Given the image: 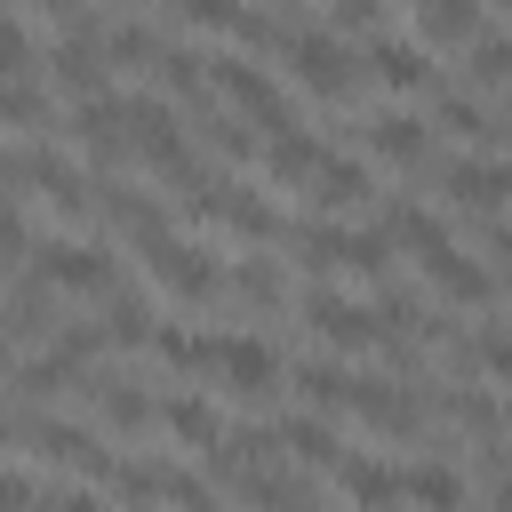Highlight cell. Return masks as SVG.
Masks as SVG:
<instances>
[{
  "label": "cell",
  "instance_id": "1",
  "mask_svg": "<svg viewBox=\"0 0 512 512\" xmlns=\"http://www.w3.org/2000/svg\"><path fill=\"white\" fill-rule=\"evenodd\" d=\"M200 72H208L216 96H232V120H248L256 136L296 128V96H288L280 72H264L256 56H240V48H200Z\"/></svg>",
  "mask_w": 512,
  "mask_h": 512
},
{
  "label": "cell",
  "instance_id": "2",
  "mask_svg": "<svg viewBox=\"0 0 512 512\" xmlns=\"http://www.w3.org/2000/svg\"><path fill=\"white\" fill-rule=\"evenodd\" d=\"M272 56L288 64L296 88H312V96H328V104L360 88V48L336 40V32H320V16H304V8H288V40H280Z\"/></svg>",
  "mask_w": 512,
  "mask_h": 512
},
{
  "label": "cell",
  "instance_id": "3",
  "mask_svg": "<svg viewBox=\"0 0 512 512\" xmlns=\"http://www.w3.org/2000/svg\"><path fill=\"white\" fill-rule=\"evenodd\" d=\"M24 264H32L24 280H40L48 296H112V280H120L104 240H40Z\"/></svg>",
  "mask_w": 512,
  "mask_h": 512
},
{
  "label": "cell",
  "instance_id": "4",
  "mask_svg": "<svg viewBox=\"0 0 512 512\" xmlns=\"http://www.w3.org/2000/svg\"><path fill=\"white\" fill-rule=\"evenodd\" d=\"M288 240H296V256H304L312 272H360V280H384V264H392V248H384L376 224H304V232H288Z\"/></svg>",
  "mask_w": 512,
  "mask_h": 512
},
{
  "label": "cell",
  "instance_id": "5",
  "mask_svg": "<svg viewBox=\"0 0 512 512\" xmlns=\"http://www.w3.org/2000/svg\"><path fill=\"white\" fill-rule=\"evenodd\" d=\"M144 272H152L168 296H184V304H216V296H224V264H216L200 240H176V232L144 240Z\"/></svg>",
  "mask_w": 512,
  "mask_h": 512
},
{
  "label": "cell",
  "instance_id": "6",
  "mask_svg": "<svg viewBox=\"0 0 512 512\" xmlns=\"http://www.w3.org/2000/svg\"><path fill=\"white\" fill-rule=\"evenodd\" d=\"M216 384H224V392H240V400H272V392L288 384V360H280V344H272V336L224 328V336H216Z\"/></svg>",
  "mask_w": 512,
  "mask_h": 512
},
{
  "label": "cell",
  "instance_id": "7",
  "mask_svg": "<svg viewBox=\"0 0 512 512\" xmlns=\"http://www.w3.org/2000/svg\"><path fill=\"white\" fill-rule=\"evenodd\" d=\"M432 184H440L448 208H472V216L496 224V208H504V192H512V168H504V152H448Z\"/></svg>",
  "mask_w": 512,
  "mask_h": 512
},
{
  "label": "cell",
  "instance_id": "8",
  "mask_svg": "<svg viewBox=\"0 0 512 512\" xmlns=\"http://www.w3.org/2000/svg\"><path fill=\"white\" fill-rule=\"evenodd\" d=\"M296 312H304V328H312L328 352H376V344H384V320H376V304H352V296H336V288H312V296H296Z\"/></svg>",
  "mask_w": 512,
  "mask_h": 512
},
{
  "label": "cell",
  "instance_id": "9",
  "mask_svg": "<svg viewBox=\"0 0 512 512\" xmlns=\"http://www.w3.org/2000/svg\"><path fill=\"white\" fill-rule=\"evenodd\" d=\"M64 136L88 152V168H96V176H104V168H120V160H128V104H120V88L80 96V104L64 112Z\"/></svg>",
  "mask_w": 512,
  "mask_h": 512
},
{
  "label": "cell",
  "instance_id": "10",
  "mask_svg": "<svg viewBox=\"0 0 512 512\" xmlns=\"http://www.w3.org/2000/svg\"><path fill=\"white\" fill-rule=\"evenodd\" d=\"M24 440H32V456L72 464V472H88V480H104V472H112V448H104L88 424H64V416H24Z\"/></svg>",
  "mask_w": 512,
  "mask_h": 512
},
{
  "label": "cell",
  "instance_id": "11",
  "mask_svg": "<svg viewBox=\"0 0 512 512\" xmlns=\"http://www.w3.org/2000/svg\"><path fill=\"white\" fill-rule=\"evenodd\" d=\"M368 192H376V176H368V160H352V152H320V168L304 176V200H312L328 224H336L344 208H360Z\"/></svg>",
  "mask_w": 512,
  "mask_h": 512
},
{
  "label": "cell",
  "instance_id": "12",
  "mask_svg": "<svg viewBox=\"0 0 512 512\" xmlns=\"http://www.w3.org/2000/svg\"><path fill=\"white\" fill-rule=\"evenodd\" d=\"M416 264H424V280H432L448 304H472V312H480V304H496V272H488L480 256H464L456 240H448V248H432V256H416Z\"/></svg>",
  "mask_w": 512,
  "mask_h": 512
},
{
  "label": "cell",
  "instance_id": "13",
  "mask_svg": "<svg viewBox=\"0 0 512 512\" xmlns=\"http://www.w3.org/2000/svg\"><path fill=\"white\" fill-rule=\"evenodd\" d=\"M360 72H376L384 88H432V80H440V64H432L408 32H376V40L360 48Z\"/></svg>",
  "mask_w": 512,
  "mask_h": 512
},
{
  "label": "cell",
  "instance_id": "14",
  "mask_svg": "<svg viewBox=\"0 0 512 512\" xmlns=\"http://www.w3.org/2000/svg\"><path fill=\"white\" fill-rule=\"evenodd\" d=\"M328 472H336V488H344L352 512H400V472H392L384 456H352V448H344Z\"/></svg>",
  "mask_w": 512,
  "mask_h": 512
},
{
  "label": "cell",
  "instance_id": "15",
  "mask_svg": "<svg viewBox=\"0 0 512 512\" xmlns=\"http://www.w3.org/2000/svg\"><path fill=\"white\" fill-rule=\"evenodd\" d=\"M400 504H416V512H472V488H464V472H456V464L416 456V464L400 472Z\"/></svg>",
  "mask_w": 512,
  "mask_h": 512
},
{
  "label": "cell",
  "instance_id": "16",
  "mask_svg": "<svg viewBox=\"0 0 512 512\" xmlns=\"http://www.w3.org/2000/svg\"><path fill=\"white\" fill-rule=\"evenodd\" d=\"M488 24V8H472V0H424L416 16H408V40L432 56V48H456V40H472Z\"/></svg>",
  "mask_w": 512,
  "mask_h": 512
},
{
  "label": "cell",
  "instance_id": "17",
  "mask_svg": "<svg viewBox=\"0 0 512 512\" xmlns=\"http://www.w3.org/2000/svg\"><path fill=\"white\" fill-rule=\"evenodd\" d=\"M368 152H376V160H392V168H416V160L432 152V128H424L416 112L384 104V112H368Z\"/></svg>",
  "mask_w": 512,
  "mask_h": 512
},
{
  "label": "cell",
  "instance_id": "18",
  "mask_svg": "<svg viewBox=\"0 0 512 512\" xmlns=\"http://www.w3.org/2000/svg\"><path fill=\"white\" fill-rule=\"evenodd\" d=\"M176 376H216V336L208 328H184V320H152V336H144Z\"/></svg>",
  "mask_w": 512,
  "mask_h": 512
},
{
  "label": "cell",
  "instance_id": "19",
  "mask_svg": "<svg viewBox=\"0 0 512 512\" xmlns=\"http://www.w3.org/2000/svg\"><path fill=\"white\" fill-rule=\"evenodd\" d=\"M80 392H96V416H104L112 432H128V440L160 432V400H144V392H128V384H112V376H88Z\"/></svg>",
  "mask_w": 512,
  "mask_h": 512
},
{
  "label": "cell",
  "instance_id": "20",
  "mask_svg": "<svg viewBox=\"0 0 512 512\" xmlns=\"http://www.w3.org/2000/svg\"><path fill=\"white\" fill-rule=\"evenodd\" d=\"M320 152H328V144H320V128H304V120H296V128L264 136V176H272V184H304V176L320 168Z\"/></svg>",
  "mask_w": 512,
  "mask_h": 512
},
{
  "label": "cell",
  "instance_id": "21",
  "mask_svg": "<svg viewBox=\"0 0 512 512\" xmlns=\"http://www.w3.org/2000/svg\"><path fill=\"white\" fill-rule=\"evenodd\" d=\"M272 448H280V456H296V464H320V472L344 456V440H336V424H328V416H280V424H272Z\"/></svg>",
  "mask_w": 512,
  "mask_h": 512
},
{
  "label": "cell",
  "instance_id": "22",
  "mask_svg": "<svg viewBox=\"0 0 512 512\" xmlns=\"http://www.w3.org/2000/svg\"><path fill=\"white\" fill-rule=\"evenodd\" d=\"M160 432L208 456V448L224 440V416H216V400H192V392H176V400H160Z\"/></svg>",
  "mask_w": 512,
  "mask_h": 512
},
{
  "label": "cell",
  "instance_id": "23",
  "mask_svg": "<svg viewBox=\"0 0 512 512\" xmlns=\"http://www.w3.org/2000/svg\"><path fill=\"white\" fill-rule=\"evenodd\" d=\"M464 80H472V88H504V80H512V40H504L496 16L472 32V48H464ZM472 88H464V96H472Z\"/></svg>",
  "mask_w": 512,
  "mask_h": 512
},
{
  "label": "cell",
  "instance_id": "24",
  "mask_svg": "<svg viewBox=\"0 0 512 512\" xmlns=\"http://www.w3.org/2000/svg\"><path fill=\"white\" fill-rule=\"evenodd\" d=\"M224 288H232L240 304H288V272H280L272 256H240V264L224 272Z\"/></svg>",
  "mask_w": 512,
  "mask_h": 512
},
{
  "label": "cell",
  "instance_id": "25",
  "mask_svg": "<svg viewBox=\"0 0 512 512\" xmlns=\"http://www.w3.org/2000/svg\"><path fill=\"white\" fill-rule=\"evenodd\" d=\"M288 384H304V400H312V408H344L352 368H336V360H304V368H288Z\"/></svg>",
  "mask_w": 512,
  "mask_h": 512
},
{
  "label": "cell",
  "instance_id": "26",
  "mask_svg": "<svg viewBox=\"0 0 512 512\" xmlns=\"http://www.w3.org/2000/svg\"><path fill=\"white\" fill-rule=\"evenodd\" d=\"M96 336H104V344H136V336H152V304H144V296H120V304L96 320Z\"/></svg>",
  "mask_w": 512,
  "mask_h": 512
},
{
  "label": "cell",
  "instance_id": "27",
  "mask_svg": "<svg viewBox=\"0 0 512 512\" xmlns=\"http://www.w3.org/2000/svg\"><path fill=\"white\" fill-rule=\"evenodd\" d=\"M208 144H216L224 160H256V128H248V120H232V112H216V120H208Z\"/></svg>",
  "mask_w": 512,
  "mask_h": 512
},
{
  "label": "cell",
  "instance_id": "28",
  "mask_svg": "<svg viewBox=\"0 0 512 512\" xmlns=\"http://www.w3.org/2000/svg\"><path fill=\"white\" fill-rule=\"evenodd\" d=\"M24 256H32V224L16 200H0V264H24Z\"/></svg>",
  "mask_w": 512,
  "mask_h": 512
},
{
  "label": "cell",
  "instance_id": "29",
  "mask_svg": "<svg viewBox=\"0 0 512 512\" xmlns=\"http://www.w3.org/2000/svg\"><path fill=\"white\" fill-rule=\"evenodd\" d=\"M32 504H40V480L16 472V464H0V512H32Z\"/></svg>",
  "mask_w": 512,
  "mask_h": 512
},
{
  "label": "cell",
  "instance_id": "30",
  "mask_svg": "<svg viewBox=\"0 0 512 512\" xmlns=\"http://www.w3.org/2000/svg\"><path fill=\"white\" fill-rule=\"evenodd\" d=\"M56 512H112V504H104L96 488H64V496H56Z\"/></svg>",
  "mask_w": 512,
  "mask_h": 512
},
{
  "label": "cell",
  "instance_id": "31",
  "mask_svg": "<svg viewBox=\"0 0 512 512\" xmlns=\"http://www.w3.org/2000/svg\"><path fill=\"white\" fill-rule=\"evenodd\" d=\"M8 432H16V416H8V408H0V448H8Z\"/></svg>",
  "mask_w": 512,
  "mask_h": 512
}]
</instances>
